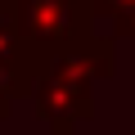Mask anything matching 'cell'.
<instances>
[{
	"label": "cell",
	"instance_id": "1",
	"mask_svg": "<svg viewBox=\"0 0 135 135\" xmlns=\"http://www.w3.org/2000/svg\"><path fill=\"white\" fill-rule=\"evenodd\" d=\"M90 86H95L90 72H86L68 50L50 54L45 72H41L36 86H32L41 122H45L54 135H77V126H86V122L95 117V90H90Z\"/></svg>",
	"mask_w": 135,
	"mask_h": 135
},
{
	"label": "cell",
	"instance_id": "2",
	"mask_svg": "<svg viewBox=\"0 0 135 135\" xmlns=\"http://www.w3.org/2000/svg\"><path fill=\"white\" fill-rule=\"evenodd\" d=\"M14 32L45 59L95 36L90 0H14Z\"/></svg>",
	"mask_w": 135,
	"mask_h": 135
},
{
	"label": "cell",
	"instance_id": "5",
	"mask_svg": "<svg viewBox=\"0 0 135 135\" xmlns=\"http://www.w3.org/2000/svg\"><path fill=\"white\" fill-rule=\"evenodd\" d=\"M113 32H117V36H135V9L122 14V18H113Z\"/></svg>",
	"mask_w": 135,
	"mask_h": 135
},
{
	"label": "cell",
	"instance_id": "6",
	"mask_svg": "<svg viewBox=\"0 0 135 135\" xmlns=\"http://www.w3.org/2000/svg\"><path fill=\"white\" fill-rule=\"evenodd\" d=\"M5 18H14V0H0V23Z\"/></svg>",
	"mask_w": 135,
	"mask_h": 135
},
{
	"label": "cell",
	"instance_id": "7",
	"mask_svg": "<svg viewBox=\"0 0 135 135\" xmlns=\"http://www.w3.org/2000/svg\"><path fill=\"white\" fill-rule=\"evenodd\" d=\"M131 135H135V131H131Z\"/></svg>",
	"mask_w": 135,
	"mask_h": 135
},
{
	"label": "cell",
	"instance_id": "4",
	"mask_svg": "<svg viewBox=\"0 0 135 135\" xmlns=\"http://www.w3.org/2000/svg\"><path fill=\"white\" fill-rule=\"evenodd\" d=\"M135 9V0H90V14H104V18H122Z\"/></svg>",
	"mask_w": 135,
	"mask_h": 135
},
{
	"label": "cell",
	"instance_id": "3",
	"mask_svg": "<svg viewBox=\"0 0 135 135\" xmlns=\"http://www.w3.org/2000/svg\"><path fill=\"white\" fill-rule=\"evenodd\" d=\"M32 86H36V72H27V68H14V63H0V122L9 117L14 99L32 95Z\"/></svg>",
	"mask_w": 135,
	"mask_h": 135
}]
</instances>
